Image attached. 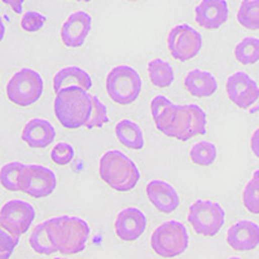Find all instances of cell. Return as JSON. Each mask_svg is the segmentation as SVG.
I'll return each instance as SVG.
<instances>
[{
	"instance_id": "cell-30",
	"label": "cell",
	"mask_w": 259,
	"mask_h": 259,
	"mask_svg": "<svg viewBox=\"0 0 259 259\" xmlns=\"http://www.w3.org/2000/svg\"><path fill=\"white\" fill-rule=\"evenodd\" d=\"M108 122H109V115H108L106 106L99 100V97L92 96V113L84 127H87V128L103 127Z\"/></svg>"
},
{
	"instance_id": "cell-8",
	"label": "cell",
	"mask_w": 259,
	"mask_h": 259,
	"mask_svg": "<svg viewBox=\"0 0 259 259\" xmlns=\"http://www.w3.org/2000/svg\"><path fill=\"white\" fill-rule=\"evenodd\" d=\"M224 218L226 212L218 202L197 200L189 207L188 222L194 232L205 237L217 235L223 227Z\"/></svg>"
},
{
	"instance_id": "cell-1",
	"label": "cell",
	"mask_w": 259,
	"mask_h": 259,
	"mask_svg": "<svg viewBox=\"0 0 259 259\" xmlns=\"http://www.w3.org/2000/svg\"><path fill=\"white\" fill-rule=\"evenodd\" d=\"M156 127L168 138L187 142L191 138L206 134V113L196 104L177 105L171 103L157 118Z\"/></svg>"
},
{
	"instance_id": "cell-10",
	"label": "cell",
	"mask_w": 259,
	"mask_h": 259,
	"mask_svg": "<svg viewBox=\"0 0 259 259\" xmlns=\"http://www.w3.org/2000/svg\"><path fill=\"white\" fill-rule=\"evenodd\" d=\"M56 187V175L51 168L43 165H26L21 189L24 193L30 197L43 198L52 194Z\"/></svg>"
},
{
	"instance_id": "cell-22",
	"label": "cell",
	"mask_w": 259,
	"mask_h": 259,
	"mask_svg": "<svg viewBox=\"0 0 259 259\" xmlns=\"http://www.w3.org/2000/svg\"><path fill=\"white\" fill-rule=\"evenodd\" d=\"M150 82L158 89H166L175 80L174 69L167 61L161 59H154L148 64Z\"/></svg>"
},
{
	"instance_id": "cell-25",
	"label": "cell",
	"mask_w": 259,
	"mask_h": 259,
	"mask_svg": "<svg viewBox=\"0 0 259 259\" xmlns=\"http://www.w3.org/2000/svg\"><path fill=\"white\" fill-rule=\"evenodd\" d=\"M236 60L242 65H253L259 61V39L246 36L235 47Z\"/></svg>"
},
{
	"instance_id": "cell-29",
	"label": "cell",
	"mask_w": 259,
	"mask_h": 259,
	"mask_svg": "<svg viewBox=\"0 0 259 259\" xmlns=\"http://www.w3.org/2000/svg\"><path fill=\"white\" fill-rule=\"evenodd\" d=\"M20 237L8 230V227L0 219V259L9 258L17 246Z\"/></svg>"
},
{
	"instance_id": "cell-34",
	"label": "cell",
	"mask_w": 259,
	"mask_h": 259,
	"mask_svg": "<svg viewBox=\"0 0 259 259\" xmlns=\"http://www.w3.org/2000/svg\"><path fill=\"white\" fill-rule=\"evenodd\" d=\"M250 147H251V152L254 153V156L258 157L259 158V128H256L255 131L253 133V135H251Z\"/></svg>"
},
{
	"instance_id": "cell-36",
	"label": "cell",
	"mask_w": 259,
	"mask_h": 259,
	"mask_svg": "<svg viewBox=\"0 0 259 259\" xmlns=\"http://www.w3.org/2000/svg\"><path fill=\"white\" fill-rule=\"evenodd\" d=\"M249 112L251 113V114H254V113H258L259 112V95H258V99L255 100V103L251 105V108L249 109Z\"/></svg>"
},
{
	"instance_id": "cell-28",
	"label": "cell",
	"mask_w": 259,
	"mask_h": 259,
	"mask_svg": "<svg viewBox=\"0 0 259 259\" xmlns=\"http://www.w3.org/2000/svg\"><path fill=\"white\" fill-rule=\"evenodd\" d=\"M242 202L247 211L259 214V170H256L247 182L242 193Z\"/></svg>"
},
{
	"instance_id": "cell-11",
	"label": "cell",
	"mask_w": 259,
	"mask_h": 259,
	"mask_svg": "<svg viewBox=\"0 0 259 259\" xmlns=\"http://www.w3.org/2000/svg\"><path fill=\"white\" fill-rule=\"evenodd\" d=\"M0 219L11 232L21 237L27 232L35 219V209L22 200H11L0 209Z\"/></svg>"
},
{
	"instance_id": "cell-26",
	"label": "cell",
	"mask_w": 259,
	"mask_h": 259,
	"mask_svg": "<svg viewBox=\"0 0 259 259\" xmlns=\"http://www.w3.org/2000/svg\"><path fill=\"white\" fill-rule=\"evenodd\" d=\"M240 25L247 30H259V0H244L237 12Z\"/></svg>"
},
{
	"instance_id": "cell-5",
	"label": "cell",
	"mask_w": 259,
	"mask_h": 259,
	"mask_svg": "<svg viewBox=\"0 0 259 259\" xmlns=\"http://www.w3.org/2000/svg\"><path fill=\"white\" fill-rule=\"evenodd\" d=\"M106 92L114 103L128 105L138 100L142 92V78L128 65H119L106 77Z\"/></svg>"
},
{
	"instance_id": "cell-35",
	"label": "cell",
	"mask_w": 259,
	"mask_h": 259,
	"mask_svg": "<svg viewBox=\"0 0 259 259\" xmlns=\"http://www.w3.org/2000/svg\"><path fill=\"white\" fill-rule=\"evenodd\" d=\"M4 35H6V26H4L3 18H2V16H0V41L3 40Z\"/></svg>"
},
{
	"instance_id": "cell-21",
	"label": "cell",
	"mask_w": 259,
	"mask_h": 259,
	"mask_svg": "<svg viewBox=\"0 0 259 259\" xmlns=\"http://www.w3.org/2000/svg\"><path fill=\"white\" fill-rule=\"evenodd\" d=\"M115 136L121 144L130 149L140 150L144 147V135L136 122L122 119L115 124Z\"/></svg>"
},
{
	"instance_id": "cell-13",
	"label": "cell",
	"mask_w": 259,
	"mask_h": 259,
	"mask_svg": "<svg viewBox=\"0 0 259 259\" xmlns=\"http://www.w3.org/2000/svg\"><path fill=\"white\" fill-rule=\"evenodd\" d=\"M92 17L87 12L77 11L71 13L61 27V40L66 47L78 48L84 45L91 31Z\"/></svg>"
},
{
	"instance_id": "cell-33",
	"label": "cell",
	"mask_w": 259,
	"mask_h": 259,
	"mask_svg": "<svg viewBox=\"0 0 259 259\" xmlns=\"http://www.w3.org/2000/svg\"><path fill=\"white\" fill-rule=\"evenodd\" d=\"M2 2L11 7L13 12L17 13V15L22 13V6H24L25 0H2Z\"/></svg>"
},
{
	"instance_id": "cell-24",
	"label": "cell",
	"mask_w": 259,
	"mask_h": 259,
	"mask_svg": "<svg viewBox=\"0 0 259 259\" xmlns=\"http://www.w3.org/2000/svg\"><path fill=\"white\" fill-rule=\"evenodd\" d=\"M29 242L30 246L32 247V250L39 254H43V255H51V254L57 251L52 240H51L50 232H48V226L46 222L38 224L32 230Z\"/></svg>"
},
{
	"instance_id": "cell-3",
	"label": "cell",
	"mask_w": 259,
	"mask_h": 259,
	"mask_svg": "<svg viewBox=\"0 0 259 259\" xmlns=\"http://www.w3.org/2000/svg\"><path fill=\"white\" fill-rule=\"evenodd\" d=\"M51 240L61 254H77L85 249L90 236L89 223L78 217H57L46 221Z\"/></svg>"
},
{
	"instance_id": "cell-27",
	"label": "cell",
	"mask_w": 259,
	"mask_h": 259,
	"mask_svg": "<svg viewBox=\"0 0 259 259\" xmlns=\"http://www.w3.org/2000/svg\"><path fill=\"white\" fill-rule=\"evenodd\" d=\"M218 156V150L212 143L200 142L192 147L189 152L192 162L198 166H210L212 165Z\"/></svg>"
},
{
	"instance_id": "cell-9",
	"label": "cell",
	"mask_w": 259,
	"mask_h": 259,
	"mask_svg": "<svg viewBox=\"0 0 259 259\" xmlns=\"http://www.w3.org/2000/svg\"><path fill=\"white\" fill-rule=\"evenodd\" d=\"M167 46L171 56L179 61H189L200 53L202 48V36L188 24L172 27L168 32Z\"/></svg>"
},
{
	"instance_id": "cell-7",
	"label": "cell",
	"mask_w": 259,
	"mask_h": 259,
	"mask_svg": "<svg viewBox=\"0 0 259 259\" xmlns=\"http://www.w3.org/2000/svg\"><path fill=\"white\" fill-rule=\"evenodd\" d=\"M43 94V79L38 71L24 68L12 75L7 84L9 101L18 106H29L40 99Z\"/></svg>"
},
{
	"instance_id": "cell-19",
	"label": "cell",
	"mask_w": 259,
	"mask_h": 259,
	"mask_svg": "<svg viewBox=\"0 0 259 259\" xmlns=\"http://www.w3.org/2000/svg\"><path fill=\"white\" fill-rule=\"evenodd\" d=\"M184 87L192 96L209 97L218 90V82L209 71L194 69L184 78Z\"/></svg>"
},
{
	"instance_id": "cell-23",
	"label": "cell",
	"mask_w": 259,
	"mask_h": 259,
	"mask_svg": "<svg viewBox=\"0 0 259 259\" xmlns=\"http://www.w3.org/2000/svg\"><path fill=\"white\" fill-rule=\"evenodd\" d=\"M26 165L21 162H9L0 168V184L11 192H18L22 189L24 172Z\"/></svg>"
},
{
	"instance_id": "cell-6",
	"label": "cell",
	"mask_w": 259,
	"mask_h": 259,
	"mask_svg": "<svg viewBox=\"0 0 259 259\" xmlns=\"http://www.w3.org/2000/svg\"><path fill=\"white\" fill-rule=\"evenodd\" d=\"M150 244L152 249L159 256H165V258L178 256L184 253L188 247V232L184 224L180 222H165L154 230Z\"/></svg>"
},
{
	"instance_id": "cell-12",
	"label": "cell",
	"mask_w": 259,
	"mask_h": 259,
	"mask_svg": "<svg viewBox=\"0 0 259 259\" xmlns=\"http://www.w3.org/2000/svg\"><path fill=\"white\" fill-rule=\"evenodd\" d=\"M226 91L230 100L240 109H250L258 99L259 89L256 83L244 71H236L228 77Z\"/></svg>"
},
{
	"instance_id": "cell-38",
	"label": "cell",
	"mask_w": 259,
	"mask_h": 259,
	"mask_svg": "<svg viewBox=\"0 0 259 259\" xmlns=\"http://www.w3.org/2000/svg\"><path fill=\"white\" fill-rule=\"evenodd\" d=\"M130 2H138V0H130Z\"/></svg>"
},
{
	"instance_id": "cell-18",
	"label": "cell",
	"mask_w": 259,
	"mask_h": 259,
	"mask_svg": "<svg viewBox=\"0 0 259 259\" xmlns=\"http://www.w3.org/2000/svg\"><path fill=\"white\" fill-rule=\"evenodd\" d=\"M21 138L31 148H47L55 142L56 130L51 122L41 118H34L25 124Z\"/></svg>"
},
{
	"instance_id": "cell-14",
	"label": "cell",
	"mask_w": 259,
	"mask_h": 259,
	"mask_svg": "<svg viewBox=\"0 0 259 259\" xmlns=\"http://www.w3.org/2000/svg\"><path fill=\"white\" fill-rule=\"evenodd\" d=\"M147 218L144 212L136 207H126L118 212L114 222L117 236L123 241H135L144 233Z\"/></svg>"
},
{
	"instance_id": "cell-20",
	"label": "cell",
	"mask_w": 259,
	"mask_h": 259,
	"mask_svg": "<svg viewBox=\"0 0 259 259\" xmlns=\"http://www.w3.org/2000/svg\"><path fill=\"white\" fill-rule=\"evenodd\" d=\"M69 85H79L90 91L92 87V78L85 70L78 66H68L59 70L53 78V90L59 92Z\"/></svg>"
},
{
	"instance_id": "cell-16",
	"label": "cell",
	"mask_w": 259,
	"mask_h": 259,
	"mask_svg": "<svg viewBox=\"0 0 259 259\" xmlns=\"http://www.w3.org/2000/svg\"><path fill=\"white\" fill-rule=\"evenodd\" d=\"M145 192L150 203L163 214H171L179 206L180 198L177 189L163 180H152L148 183Z\"/></svg>"
},
{
	"instance_id": "cell-37",
	"label": "cell",
	"mask_w": 259,
	"mask_h": 259,
	"mask_svg": "<svg viewBox=\"0 0 259 259\" xmlns=\"http://www.w3.org/2000/svg\"><path fill=\"white\" fill-rule=\"evenodd\" d=\"M77 2H91V0H77Z\"/></svg>"
},
{
	"instance_id": "cell-31",
	"label": "cell",
	"mask_w": 259,
	"mask_h": 259,
	"mask_svg": "<svg viewBox=\"0 0 259 259\" xmlns=\"http://www.w3.org/2000/svg\"><path fill=\"white\" fill-rule=\"evenodd\" d=\"M74 158V148L69 143H57L51 150V159L56 165L65 166L70 163Z\"/></svg>"
},
{
	"instance_id": "cell-2",
	"label": "cell",
	"mask_w": 259,
	"mask_h": 259,
	"mask_svg": "<svg viewBox=\"0 0 259 259\" xmlns=\"http://www.w3.org/2000/svg\"><path fill=\"white\" fill-rule=\"evenodd\" d=\"M92 113V95L79 85H69L56 92L55 114L65 128L85 126Z\"/></svg>"
},
{
	"instance_id": "cell-4",
	"label": "cell",
	"mask_w": 259,
	"mask_h": 259,
	"mask_svg": "<svg viewBox=\"0 0 259 259\" xmlns=\"http://www.w3.org/2000/svg\"><path fill=\"white\" fill-rule=\"evenodd\" d=\"M99 174L104 182L118 192H128L138 186L140 171L135 162L121 150H108L99 163Z\"/></svg>"
},
{
	"instance_id": "cell-17",
	"label": "cell",
	"mask_w": 259,
	"mask_h": 259,
	"mask_svg": "<svg viewBox=\"0 0 259 259\" xmlns=\"http://www.w3.org/2000/svg\"><path fill=\"white\" fill-rule=\"evenodd\" d=\"M227 242L235 250H254L259 245V226L251 221H240L227 232Z\"/></svg>"
},
{
	"instance_id": "cell-15",
	"label": "cell",
	"mask_w": 259,
	"mask_h": 259,
	"mask_svg": "<svg viewBox=\"0 0 259 259\" xmlns=\"http://www.w3.org/2000/svg\"><path fill=\"white\" fill-rule=\"evenodd\" d=\"M228 4L226 0H202L194 9V20L206 30H217L228 20Z\"/></svg>"
},
{
	"instance_id": "cell-32",
	"label": "cell",
	"mask_w": 259,
	"mask_h": 259,
	"mask_svg": "<svg viewBox=\"0 0 259 259\" xmlns=\"http://www.w3.org/2000/svg\"><path fill=\"white\" fill-rule=\"evenodd\" d=\"M46 21H47V17L41 13L35 12V11H29L22 16L21 27L27 32H35L45 26Z\"/></svg>"
}]
</instances>
